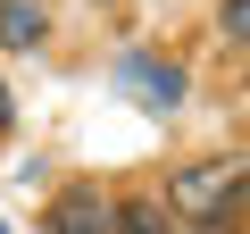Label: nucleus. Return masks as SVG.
<instances>
[{"instance_id":"obj_2","label":"nucleus","mask_w":250,"mask_h":234,"mask_svg":"<svg viewBox=\"0 0 250 234\" xmlns=\"http://www.w3.org/2000/svg\"><path fill=\"white\" fill-rule=\"evenodd\" d=\"M250 201V167L242 159H184L167 176V209L175 217H233Z\"/></svg>"},{"instance_id":"obj_7","label":"nucleus","mask_w":250,"mask_h":234,"mask_svg":"<svg viewBox=\"0 0 250 234\" xmlns=\"http://www.w3.org/2000/svg\"><path fill=\"white\" fill-rule=\"evenodd\" d=\"M0 134H17V100H9V84H0Z\"/></svg>"},{"instance_id":"obj_1","label":"nucleus","mask_w":250,"mask_h":234,"mask_svg":"<svg viewBox=\"0 0 250 234\" xmlns=\"http://www.w3.org/2000/svg\"><path fill=\"white\" fill-rule=\"evenodd\" d=\"M108 92L134 100V109H150V117H175V109L192 100V75H184V59H167V50H117V59H108Z\"/></svg>"},{"instance_id":"obj_5","label":"nucleus","mask_w":250,"mask_h":234,"mask_svg":"<svg viewBox=\"0 0 250 234\" xmlns=\"http://www.w3.org/2000/svg\"><path fill=\"white\" fill-rule=\"evenodd\" d=\"M117 234H175L167 192H117Z\"/></svg>"},{"instance_id":"obj_3","label":"nucleus","mask_w":250,"mask_h":234,"mask_svg":"<svg viewBox=\"0 0 250 234\" xmlns=\"http://www.w3.org/2000/svg\"><path fill=\"white\" fill-rule=\"evenodd\" d=\"M50 234H117V201H100L92 184H67L50 201Z\"/></svg>"},{"instance_id":"obj_6","label":"nucleus","mask_w":250,"mask_h":234,"mask_svg":"<svg viewBox=\"0 0 250 234\" xmlns=\"http://www.w3.org/2000/svg\"><path fill=\"white\" fill-rule=\"evenodd\" d=\"M217 34L225 42H250V0H225V9H217Z\"/></svg>"},{"instance_id":"obj_4","label":"nucleus","mask_w":250,"mask_h":234,"mask_svg":"<svg viewBox=\"0 0 250 234\" xmlns=\"http://www.w3.org/2000/svg\"><path fill=\"white\" fill-rule=\"evenodd\" d=\"M42 42H50L42 0H0V50H42Z\"/></svg>"}]
</instances>
